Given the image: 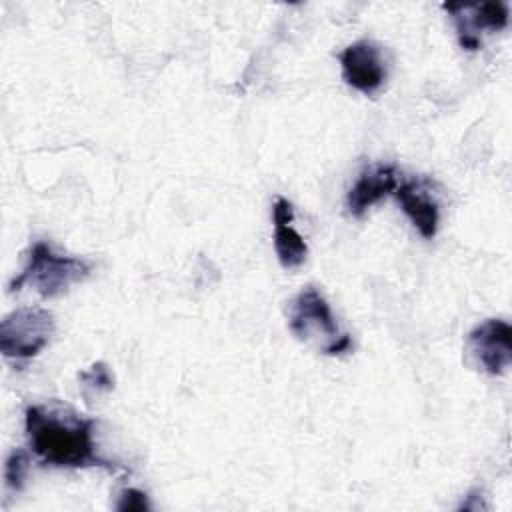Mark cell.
<instances>
[{
    "label": "cell",
    "mask_w": 512,
    "mask_h": 512,
    "mask_svg": "<svg viewBox=\"0 0 512 512\" xmlns=\"http://www.w3.org/2000/svg\"><path fill=\"white\" fill-rule=\"evenodd\" d=\"M398 186V172L390 164H376L364 170L346 194V208L352 216L360 218L376 202L392 194Z\"/></svg>",
    "instance_id": "7"
},
{
    "label": "cell",
    "mask_w": 512,
    "mask_h": 512,
    "mask_svg": "<svg viewBox=\"0 0 512 512\" xmlns=\"http://www.w3.org/2000/svg\"><path fill=\"white\" fill-rule=\"evenodd\" d=\"M272 218H274V250L280 264L284 268H298L308 256V246L292 226V220H294L292 204L286 198L278 196L272 206Z\"/></svg>",
    "instance_id": "9"
},
{
    "label": "cell",
    "mask_w": 512,
    "mask_h": 512,
    "mask_svg": "<svg viewBox=\"0 0 512 512\" xmlns=\"http://www.w3.org/2000/svg\"><path fill=\"white\" fill-rule=\"evenodd\" d=\"M292 334L308 344H316L324 354H344L352 346L348 332H342L328 300L314 286L302 288L290 304L288 318Z\"/></svg>",
    "instance_id": "3"
},
{
    "label": "cell",
    "mask_w": 512,
    "mask_h": 512,
    "mask_svg": "<svg viewBox=\"0 0 512 512\" xmlns=\"http://www.w3.org/2000/svg\"><path fill=\"white\" fill-rule=\"evenodd\" d=\"M28 454L24 450H12L10 456L6 458V466H4V480L6 486L12 490H22L24 488V480L28 474Z\"/></svg>",
    "instance_id": "12"
},
{
    "label": "cell",
    "mask_w": 512,
    "mask_h": 512,
    "mask_svg": "<svg viewBox=\"0 0 512 512\" xmlns=\"http://www.w3.org/2000/svg\"><path fill=\"white\" fill-rule=\"evenodd\" d=\"M402 206L404 214L410 218L414 228L420 232L422 238L430 240L438 232L440 210L438 202L430 196V192L420 182H404L398 184L392 192Z\"/></svg>",
    "instance_id": "8"
},
{
    "label": "cell",
    "mask_w": 512,
    "mask_h": 512,
    "mask_svg": "<svg viewBox=\"0 0 512 512\" xmlns=\"http://www.w3.org/2000/svg\"><path fill=\"white\" fill-rule=\"evenodd\" d=\"M90 274V264L76 256L58 254L48 242L32 244L26 264L18 278L12 280L10 290L32 286L42 298H56L68 292L70 286L82 282Z\"/></svg>",
    "instance_id": "2"
},
{
    "label": "cell",
    "mask_w": 512,
    "mask_h": 512,
    "mask_svg": "<svg viewBox=\"0 0 512 512\" xmlns=\"http://www.w3.org/2000/svg\"><path fill=\"white\" fill-rule=\"evenodd\" d=\"M468 350L486 374H504L512 362V326L500 318L484 320L468 334Z\"/></svg>",
    "instance_id": "5"
},
{
    "label": "cell",
    "mask_w": 512,
    "mask_h": 512,
    "mask_svg": "<svg viewBox=\"0 0 512 512\" xmlns=\"http://www.w3.org/2000/svg\"><path fill=\"white\" fill-rule=\"evenodd\" d=\"M466 6V4H464ZM470 16L452 14L458 28L460 46L466 50H478L480 38L478 30H504L508 26V4L504 2H486V4H472L466 6Z\"/></svg>",
    "instance_id": "10"
},
{
    "label": "cell",
    "mask_w": 512,
    "mask_h": 512,
    "mask_svg": "<svg viewBox=\"0 0 512 512\" xmlns=\"http://www.w3.org/2000/svg\"><path fill=\"white\" fill-rule=\"evenodd\" d=\"M116 510L120 512H142V510H150V502H148V494L136 488H126L118 502H116Z\"/></svg>",
    "instance_id": "13"
},
{
    "label": "cell",
    "mask_w": 512,
    "mask_h": 512,
    "mask_svg": "<svg viewBox=\"0 0 512 512\" xmlns=\"http://www.w3.org/2000/svg\"><path fill=\"white\" fill-rule=\"evenodd\" d=\"M342 78L362 94H374L388 76L382 48L372 40H358L340 52Z\"/></svg>",
    "instance_id": "6"
},
{
    "label": "cell",
    "mask_w": 512,
    "mask_h": 512,
    "mask_svg": "<svg viewBox=\"0 0 512 512\" xmlns=\"http://www.w3.org/2000/svg\"><path fill=\"white\" fill-rule=\"evenodd\" d=\"M24 428L30 448L42 464L58 468H112L110 462L96 456L94 420L84 418L64 402L50 400L28 406Z\"/></svg>",
    "instance_id": "1"
},
{
    "label": "cell",
    "mask_w": 512,
    "mask_h": 512,
    "mask_svg": "<svg viewBox=\"0 0 512 512\" xmlns=\"http://www.w3.org/2000/svg\"><path fill=\"white\" fill-rule=\"evenodd\" d=\"M82 396L86 402H90L94 396H100L102 392H110L114 388V378L104 362H94L88 370L78 374Z\"/></svg>",
    "instance_id": "11"
},
{
    "label": "cell",
    "mask_w": 512,
    "mask_h": 512,
    "mask_svg": "<svg viewBox=\"0 0 512 512\" xmlns=\"http://www.w3.org/2000/svg\"><path fill=\"white\" fill-rule=\"evenodd\" d=\"M54 330L52 312L38 306L16 308L0 322V350L6 358L30 360L48 346Z\"/></svg>",
    "instance_id": "4"
}]
</instances>
